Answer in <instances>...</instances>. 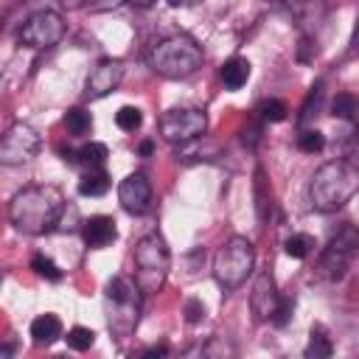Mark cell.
<instances>
[{"label": "cell", "mask_w": 359, "mask_h": 359, "mask_svg": "<svg viewBox=\"0 0 359 359\" xmlns=\"http://www.w3.org/2000/svg\"><path fill=\"white\" fill-rule=\"evenodd\" d=\"M351 50H359V17H356V25H353V36H351Z\"/></svg>", "instance_id": "cell-37"}, {"label": "cell", "mask_w": 359, "mask_h": 359, "mask_svg": "<svg viewBox=\"0 0 359 359\" xmlns=\"http://www.w3.org/2000/svg\"><path fill=\"white\" fill-rule=\"evenodd\" d=\"M107 157H109V151H107V146L104 143H95V140H90V143H84L81 149H76V151H70V149H62V160L65 163H70V165H81V168H101L104 163H107Z\"/></svg>", "instance_id": "cell-15"}, {"label": "cell", "mask_w": 359, "mask_h": 359, "mask_svg": "<svg viewBox=\"0 0 359 359\" xmlns=\"http://www.w3.org/2000/svg\"><path fill=\"white\" fill-rule=\"evenodd\" d=\"M303 353H306V359H325V356L334 353V345H331V339H328V334H325L323 325H314V328H311L309 345H306Z\"/></svg>", "instance_id": "cell-19"}, {"label": "cell", "mask_w": 359, "mask_h": 359, "mask_svg": "<svg viewBox=\"0 0 359 359\" xmlns=\"http://www.w3.org/2000/svg\"><path fill=\"white\" fill-rule=\"evenodd\" d=\"M356 255H359V227L342 224L323 247V252L317 258V275L323 280H339V278H345V272L351 269Z\"/></svg>", "instance_id": "cell-7"}, {"label": "cell", "mask_w": 359, "mask_h": 359, "mask_svg": "<svg viewBox=\"0 0 359 359\" xmlns=\"http://www.w3.org/2000/svg\"><path fill=\"white\" fill-rule=\"evenodd\" d=\"M62 36H65V22L56 11H36L20 28V42L25 48H34V50L53 48Z\"/></svg>", "instance_id": "cell-9"}, {"label": "cell", "mask_w": 359, "mask_h": 359, "mask_svg": "<svg viewBox=\"0 0 359 359\" xmlns=\"http://www.w3.org/2000/svg\"><path fill=\"white\" fill-rule=\"evenodd\" d=\"M65 8H81V6H90V0H59Z\"/></svg>", "instance_id": "cell-36"}, {"label": "cell", "mask_w": 359, "mask_h": 359, "mask_svg": "<svg viewBox=\"0 0 359 359\" xmlns=\"http://www.w3.org/2000/svg\"><path fill=\"white\" fill-rule=\"evenodd\" d=\"M359 191V165L353 160H328L309 182V202L320 213H334Z\"/></svg>", "instance_id": "cell-2"}, {"label": "cell", "mask_w": 359, "mask_h": 359, "mask_svg": "<svg viewBox=\"0 0 359 359\" xmlns=\"http://www.w3.org/2000/svg\"><path fill=\"white\" fill-rule=\"evenodd\" d=\"M250 73H252V65H250L244 56H230V59H224V65L219 67V79H222V84H224L227 90H241V87L247 84Z\"/></svg>", "instance_id": "cell-16"}, {"label": "cell", "mask_w": 359, "mask_h": 359, "mask_svg": "<svg viewBox=\"0 0 359 359\" xmlns=\"http://www.w3.org/2000/svg\"><path fill=\"white\" fill-rule=\"evenodd\" d=\"M115 123H118V129H123V132H135V129H140V123H143V112H140L137 107H121V109L115 112Z\"/></svg>", "instance_id": "cell-26"}, {"label": "cell", "mask_w": 359, "mask_h": 359, "mask_svg": "<svg viewBox=\"0 0 359 359\" xmlns=\"http://www.w3.org/2000/svg\"><path fill=\"white\" fill-rule=\"evenodd\" d=\"M278 300H280V294H278V289H275L272 275H269V272H261V275L255 278L252 294H250V309H252L255 320H258V323L272 320V314H275V309H278Z\"/></svg>", "instance_id": "cell-13"}, {"label": "cell", "mask_w": 359, "mask_h": 359, "mask_svg": "<svg viewBox=\"0 0 359 359\" xmlns=\"http://www.w3.org/2000/svg\"><path fill=\"white\" fill-rule=\"evenodd\" d=\"M255 199H258V222L264 224L266 216H269L272 202H269V196H266V182H264V171H261V168L255 171Z\"/></svg>", "instance_id": "cell-29"}, {"label": "cell", "mask_w": 359, "mask_h": 359, "mask_svg": "<svg viewBox=\"0 0 359 359\" xmlns=\"http://www.w3.org/2000/svg\"><path fill=\"white\" fill-rule=\"evenodd\" d=\"M59 337H62V320H59L56 314H39V317L31 323V339H34V345L48 348V345H53Z\"/></svg>", "instance_id": "cell-17"}, {"label": "cell", "mask_w": 359, "mask_h": 359, "mask_svg": "<svg viewBox=\"0 0 359 359\" xmlns=\"http://www.w3.org/2000/svg\"><path fill=\"white\" fill-rule=\"evenodd\" d=\"M151 151H154V143H151V140H143V143L137 146V154H140V157H149Z\"/></svg>", "instance_id": "cell-34"}, {"label": "cell", "mask_w": 359, "mask_h": 359, "mask_svg": "<svg viewBox=\"0 0 359 359\" xmlns=\"http://www.w3.org/2000/svg\"><path fill=\"white\" fill-rule=\"evenodd\" d=\"M163 353H168L165 345H154V348H146V351H143V356H163Z\"/></svg>", "instance_id": "cell-35"}, {"label": "cell", "mask_w": 359, "mask_h": 359, "mask_svg": "<svg viewBox=\"0 0 359 359\" xmlns=\"http://www.w3.org/2000/svg\"><path fill=\"white\" fill-rule=\"evenodd\" d=\"M320 101H323V81H314L311 90H309V95H306V101H303V107H300V126H303L311 115H317Z\"/></svg>", "instance_id": "cell-25"}, {"label": "cell", "mask_w": 359, "mask_h": 359, "mask_svg": "<svg viewBox=\"0 0 359 359\" xmlns=\"http://www.w3.org/2000/svg\"><path fill=\"white\" fill-rule=\"evenodd\" d=\"M356 112H359V98L353 93H337L334 95V101H331V115L334 118L351 121Z\"/></svg>", "instance_id": "cell-20"}, {"label": "cell", "mask_w": 359, "mask_h": 359, "mask_svg": "<svg viewBox=\"0 0 359 359\" xmlns=\"http://www.w3.org/2000/svg\"><path fill=\"white\" fill-rule=\"evenodd\" d=\"M286 255L289 258H297V261H303V258H309V252L314 250V238L311 236H306V233H294V236H289L286 238Z\"/></svg>", "instance_id": "cell-22"}, {"label": "cell", "mask_w": 359, "mask_h": 359, "mask_svg": "<svg viewBox=\"0 0 359 359\" xmlns=\"http://www.w3.org/2000/svg\"><path fill=\"white\" fill-rule=\"evenodd\" d=\"M171 6H196L199 0H168Z\"/></svg>", "instance_id": "cell-38"}, {"label": "cell", "mask_w": 359, "mask_h": 359, "mask_svg": "<svg viewBox=\"0 0 359 359\" xmlns=\"http://www.w3.org/2000/svg\"><path fill=\"white\" fill-rule=\"evenodd\" d=\"M81 233H84L87 247H93V250H101V247H107V244H112L118 238V230H115V219L112 216H90L84 222Z\"/></svg>", "instance_id": "cell-14"}, {"label": "cell", "mask_w": 359, "mask_h": 359, "mask_svg": "<svg viewBox=\"0 0 359 359\" xmlns=\"http://www.w3.org/2000/svg\"><path fill=\"white\" fill-rule=\"evenodd\" d=\"M160 135L174 143V146H185V143H194L205 135L208 129V118L202 109H194V107H174V109H165L160 115Z\"/></svg>", "instance_id": "cell-8"}, {"label": "cell", "mask_w": 359, "mask_h": 359, "mask_svg": "<svg viewBox=\"0 0 359 359\" xmlns=\"http://www.w3.org/2000/svg\"><path fill=\"white\" fill-rule=\"evenodd\" d=\"M121 81H123V62L121 59H98L84 81V95L93 101L104 98L112 90H118Z\"/></svg>", "instance_id": "cell-11"}, {"label": "cell", "mask_w": 359, "mask_h": 359, "mask_svg": "<svg viewBox=\"0 0 359 359\" xmlns=\"http://www.w3.org/2000/svg\"><path fill=\"white\" fill-rule=\"evenodd\" d=\"M39 151V135L28 123H11L0 137V163L3 165H22Z\"/></svg>", "instance_id": "cell-10"}, {"label": "cell", "mask_w": 359, "mask_h": 359, "mask_svg": "<svg viewBox=\"0 0 359 359\" xmlns=\"http://www.w3.org/2000/svg\"><path fill=\"white\" fill-rule=\"evenodd\" d=\"M31 269L39 275V278H45V280H62V269L48 258V255H34L31 258Z\"/></svg>", "instance_id": "cell-28"}, {"label": "cell", "mask_w": 359, "mask_h": 359, "mask_svg": "<svg viewBox=\"0 0 359 359\" xmlns=\"http://www.w3.org/2000/svg\"><path fill=\"white\" fill-rule=\"evenodd\" d=\"M123 0H90V8L93 11H109V8H115V6H121Z\"/></svg>", "instance_id": "cell-33"}, {"label": "cell", "mask_w": 359, "mask_h": 359, "mask_svg": "<svg viewBox=\"0 0 359 359\" xmlns=\"http://www.w3.org/2000/svg\"><path fill=\"white\" fill-rule=\"evenodd\" d=\"M286 104L280 101V98H264L261 104H258V115H261V121H266V123H280L283 118H286Z\"/></svg>", "instance_id": "cell-23"}, {"label": "cell", "mask_w": 359, "mask_h": 359, "mask_svg": "<svg viewBox=\"0 0 359 359\" xmlns=\"http://www.w3.org/2000/svg\"><path fill=\"white\" fill-rule=\"evenodd\" d=\"M258 137H261V135H258V126H247V129L241 132V140H244V146H250V149L258 143Z\"/></svg>", "instance_id": "cell-32"}, {"label": "cell", "mask_w": 359, "mask_h": 359, "mask_svg": "<svg viewBox=\"0 0 359 359\" xmlns=\"http://www.w3.org/2000/svg\"><path fill=\"white\" fill-rule=\"evenodd\" d=\"M93 342H95V331H93V328L73 325V328L67 331V345H70L73 351H90Z\"/></svg>", "instance_id": "cell-24"}, {"label": "cell", "mask_w": 359, "mask_h": 359, "mask_svg": "<svg viewBox=\"0 0 359 359\" xmlns=\"http://www.w3.org/2000/svg\"><path fill=\"white\" fill-rule=\"evenodd\" d=\"M171 266V252L165 238L151 230L135 244V283L140 286L143 294H154L163 289Z\"/></svg>", "instance_id": "cell-5"}, {"label": "cell", "mask_w": 359, "mask_h": 359, "mask_svg": "<svg viewBox=\"0 0 359 359\" xmlns=\"http://www.w3.org/2000/svg\"><path fill=\"white\" fill-rule=\"evenodd\" d=\"M109 191V174L101 168H90L84 171V177L79 180V194L81 196H104Z\"/></svg>", "instance_id": "cell-18"}, {"label": "cell", "mask_w": 359, "mask_h": 359, "mask_svg": "<svg viewBox=\"0 0 359 359\" xmlns=\"http://www.w3.org/2000/svg\"><path fill=\"white\" fill-rule=\"evenodd\" d=\"M143 292L135 280L115 275L104 286V314H107V328L115 339H126L135 334L140 323V309H143Z\"/></svg>", "instance_id": "cell-3"}, {"label": "cell", "mask_w": 359, "mask_h": 359, "mask_svg": "<svg viewBox=\"0 0 359 359\" xmlns=\"http://www.w3.org/2000/svg\"><path fill=\"white\" fill-rule=\"evenodd\" d=\"M202 317H205V306H202V300H196V297L185 300V320H188V323H199Z\"/></svg>", "instance_id": "cell-31"}, {"label": "cell", "mask_w": 359, "mask_h": 359, "mask_svg": "<svg viewBox=\"0 0 359 359\" xmlns=\"http://www.w3.org/2000/svg\"><path fill=\"white\" fill-rule=\"evenodd\" d=\"M65 129H67L70 135H87V132L93 129V118H90V112H84L81 107L67 109V115H65Z\"/></svg>", "instance_id": "cell-21"}, {"label": "cell", "mask_w": 359, "mask_h": 359, "mask_svg": "<svg viewBox=\"0 0 359 359\" xmlns=\"http://www.w3.org/2000/svg\"><path fill=\"white\" fill-rule=\"evenodd\" d=\"M129 3H135V6H151L154 0H129Z\"/></svg>", "instance_id": "cell-39"}, {"label": "cell", "mask_w": 359, "mask_h": 359, "mask_svg": "<svg viewBox=\"0 0 359 359\" xmlns=\"http://www.w3.org/2000/svg\"><path fill=\"white\" fill-rule=\"evenodd\" d=\"M297 146H300V151H306V154H317V151L325 149V135L317 132V129H303V132L297 135Z\"/></svg>", "instance_id": "cell-27"}, {"label": "cell", "mask_w": 359, "mask_h": 359, "mask_svg": "<svg viewBox=\"0 0 359 359\" xmlns=\"http://www.w3.org/2000/svg\"><path fill=\"white\" fill-rule=\"evenodd\" d=\"M146 59H149V67L163 79H188L202 67V48L191 36L174 34L151 45Z\"/></svg>", "instance_id": "cell-4"}, {"label": "cell", "mask_w": 359, "mask_h": 359, "mask_svg": "<svg viewBox=\"0 0 359 359\" xmlns=\"http://www.w3.org/2000/svg\"><path fill=\"white\" fill-rule=\"evenodd\" d=\"M292 311H294V297L292 294H280V300H278V309H275V314H272V325H278V328H283L289 320H292Z\"/></svg>", "instance_id": "cell-30"}, {"label": "cell", "mask_w": 359, "mask_h": 359, "mask_svg": "<svg viewBox=\"0 0 359 359\" xmlns=\"http://www.w3.org/2000/svg\"><path fill=\"white\" fill-rule=\"evenodd\" d=\"M65 213V196L56 185H28L8 202V222L25 236H42L59 224Z\"/></svg>", "instance_id": "cell-1"}, {"label": "cell", "mask_w": 359, "mask_h": 359, "mask_svg": "<svg viewBox=\"0 0 359 359\" xmlns=\"http://www.w3.org/2000/svg\"><path fill=\"white\" fill-rule=\"evenodd\" d=\"M255 269V247L244 236H230L213 255V278L224 292L238 289Z\"/></svg>", "instance_id": "cell-6"}, {"label": "cell", "mask_w": 359, "mask_h": 359, "mask_svg": "<svg viewBox=\"0 0 359 359\" xmlns=\"http://www.w3.org/2000/svg\"><path fill=\"white\" fill-rule=\"evenodd\" d=\"M118 202L126 213L140 216L151 208V185L143 174H129L126 180H121L118 185Z\"/></svg>", "instance_id": "cell-12"}]
</instances>
